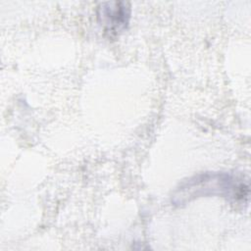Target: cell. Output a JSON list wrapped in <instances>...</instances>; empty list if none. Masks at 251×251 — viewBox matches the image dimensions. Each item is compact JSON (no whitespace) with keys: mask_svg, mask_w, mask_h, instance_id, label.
Masks as SVG:
<instances>
[{"mask_svg":"<svg viewBox=\"0 0 251 251\" xmlns=\"http://www.w3.org/2000/svg\"><path fill=\"white\" fill-rule=\"evenodd\" d=\"M248 192V185L229 174L208 173L183 183L175 194L174 202L180 205L192 198L206 195H220L238 201L247 197Z\"/></svg>","mask_w":251,"mask_h":251,"instance_id":"cell-1","label":"cell"},{"mask_svg":"<svg viewBox=\"0 0 251 251\" xmlns=\"http://www.w3.org/2000/svg\"><path fill=\"white\" fill-rule=\"evenodd\" d=\"M97 15L106 32L117 34L126 27L130 17V7L127 2L124 1L104 2L98 7Z\"/></svg>","mask_w":251,"mask_h":251,"instance_id":"cell-2","label":"cell"}]
</instances>
